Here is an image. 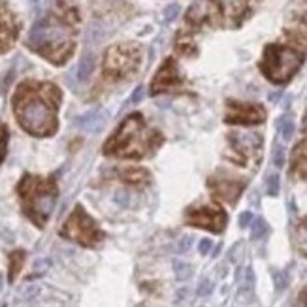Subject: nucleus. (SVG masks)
<instances>
[{
    "instance_id": "f257e3e1",
    "label": "nucleus",
    "mask_w": 307,
    "mask_h": 307,
    "mask_svg": "<svg viewBox=\"0 0 307 307\" xmlns=\"http://www.w3.org/2000/svg\"><path fill=\"white\" fill-rule=\"evenodd\" d=\"M60 98V89L55 83L23 81L13 95V113L19 127L38 138L55 134Z\"/></svg>"
},
{
    "instance_id": "f03ea898",
    "label": "nucleus",
    "mask_w": 307,
    "mask_h": 307,
    "mask_svg": "<svg viewBox=\"0 0 307 307\" xmlns=\"http://www.w3.org/2000/svg\"><path fill=\"white\" fill-rule=\"evenodd\" d=\"M77 12L68 4L60 6L32 26L26 45L53 64H64L76 45Z\"/></svg>"
},
{
    "instance_id": "7ed1b4c3",
    "label": "nucleus",
    "mask_w": 307,
    "mask_h": 307,
    "mask_svg": "<svg viewBox=\"0 0 307 307\" xmlns=\"http://www.w3.org/2000/svg\"><path fill=\"white\" fill-rule=\"evenodd\" d=\"M164 136L157 128L147 127L141 113H130L119 125L115 134L104 143L102 153L117 159H143L162 145Z\"/></svg>"
},
{
    "instance_id": "20e7f679",
    "label": "nucleus",
    "mask_w": 307,
    "mask_h": 307,
    "mask_svg": "<svg viewBox=\"0 0 307 307\" xmlns=\"http://www.w3.org/2000/svg\"><path fill=\"white\" fill-rule=\"evenodd\" d=\"M17 194H19L23 213L38 228H44L57 202L58 189L55 177L25 173L17 185Z\"/></svg>"
},
{
    "instance_id": "39448f33",
    "label": "nucleus",
    "mask_w": 307,
    "mask_h": 307,
    "mask_svg": "<svg viewBox=\"0 0 307 307\" xmlns=\"http://www.w3.org/2000/svg\"><path fill=\"white\" fill-rule=\"evenodd\" d=\"M303 64V53L288 47V45L271 44L264 49V57L260 60V70L269 81L281 85L287 83Z\"/></svg>"
},
{
    "instance_id": "423d86ee",
    "label": "nucleus",
    "mask_w": 307,
    "mask_h": 307,
    "mask_svg": "<svg viewBox=\"0 0 307 307\" xmlns=\"http://www.w3.org/2000/svg\"><path fill=\"white\" fill-rule=\"evenodd\" d=\"M141 63V49L138 44H117L104 55V77L109 81H121L134 76Z\"/></svg>"
},
{
    "instance_id": "0eeeda50",
    "label": "nucleus",
    "mask_w": 307,
    "mask_h": 307,
    "mask_svg": "<svg viewBox=\"0 0 307 307\" xmlns=\"http://www.w3.org/2000/svg\"><path fill=\"white\" fill-rule=\"evenodd\" d=\"M60 236L72 239L83 247H96L104 239V232L98 228L95 219L85 211L81 205H76L70 217L64 221L60 228Z\"/></svg>"
},
{
    "instance_id": "6e6552de",
    "label": "nucleus",
    "mask_w": 307,
    "mask_h": 307,
    "mask_svg": "<svg viewBox=\"0 0 307 307\" xmlns=\"http://www.w3.org/2000/svg\"><path fill=\"white\" fill-rule=\"evenodd\" d=\"M185 221L191 226L196 228H205L209 232H219L224 230L226 226V213L217 207V205H202V207H189L185 211Z\"/></svg>"
},
{
    "instance_id": "1a4fd4ad",
    "label": "nucleus",
    "mask_w": 307,
    "mask_h": 307,
    "mask_svg": "<svg viewBox=\"0 0 307 307\" xmlns=\"http://www.w3.org/2000/svg\"><path fill=\"white\" fill-rule=\"evenodd\" d=\"M223 17V0H194L187 12V23L191 26L219 25Z\"/></svg>"
},
{
    "instance_id": "9d476101",
    "label": "nucleus",
    "mask_w": 307,
    "mask_h": 307,
    "mask_svg": "<svg viewBox=\"0 0 307 307\" xmlns=\"http://www.w3.org/2000/svg\"><path fill=\"white\" fill-rule=\"evenodd\" d=\"M230 141V151H228V159L237 164H247V160L253 159V155L258 157L260 153V145H262V138L258 134H237L232 132L228 136Z\"/></svg>"
},
{
    "instance_id": "9b49d317",
    "label": "nucleus",
    "mask_w": 307,
    "mask_h": 307,
    "mask_svg": "<svg viewBox=\"0 0 307 307\" xmlns=\"http://www.w3.org/2000/svg\"><path fill=\"white\" fill-rule=\"evenodd\" d=\"M266 119V109L258 104H245L228 100L226 104V117L228 125H258Z\"/></svg>"
},
{
    "instance_id": "f8f14e48",
    "label": "nucleus",
    "mask_w": 307,
    "mask_h": 307,
    "mask_svg": "<svg viewBox=\"0 0 307 307\" xmlns=\"http://www.w3.org/2000/svg\"><path fill=\"white\" fill-rule=\"evenodd\" d=\"M185 85L183 76H181L179 68L173 58H168L162 64V68L157 72L153 83H151V95H159V93H168V90H177Z\"/></svg>"
},
{
    "instance_id": "ddd939ff",
    "label": "nucleus",
    "mask_w": 307,
    "mask_h": 307,
    "mask_svg": "<svg viewBox=\"0 0 307 307\" xmlns=\"http://www.w3.org/2000/svg\"><path fill=\"white\" fill-rule=\"evenodd\" d=\"M17 32H19V25L13 17V13L0 0V53L8 51L12 47L17 38Z\"/></svg>"
},
{
    "instance_id": "4468645a",
    "label": "nucleus",
    "mask_w": 307,
    "mask_h": 307,
    "mask_svg": "<svg viewBox=\"0 0 307 307\" xmlns=\"http://www.w3.org/2000/svg\"><path fill=\"white\" fill-rule=\"evenodd\" d=\"M209 189H211V192L217 198L234 204L237 196H239L241 189H243V183L241 181L226 179V177H211L209 179Z\"/></svg>"
},
{
    "instance_id": "2eb2a0df",
    "label": "nucleus",
    "mask_w": 307,
    "mask_h": 307,
    "mask_svg": "<svg viewBox=\"0 0 307 307\" xmlns=\"http://www.w3.org/2000/svg\"><path fill=\"white\" fill-rule=\"evenodd\" d=\"M119 177H121L122 181L130 183V185H145V183H149V179H151L149 172L143 170V168H127V170H121V172H119Z\"/></svg>"
},
{
    "instance_id": "dca6fc26",
    "label": "nucleus",
    "mask_w": 307,
    "mask_h": 307,
    "mask_svg": "<svg viewBox=\"0 0 307 307\" xmlns=\"http://www.w3.org/2000/svg\"><path fill=\"white\" fill-rule=\"evenodd\" d=\"M292 168L301 177H307V141H300L292 153Z\"/></svg>"
},
{
    "instance_id": "f3484780",
    "label": "nucleus",
    "mask_w": 307,
    "mask_h": 307,
    "mask_svg": "<svg viewBox=\"0 0 307 307\" xmlns=\"http://www.w3.org/2000/svg\"><path fill=\"white\" fill-rule=\"evenodd\" d=\"M104 121H106V117L100 111H90V113L83 115L81 119H77V125L81 128H85V130H89V132H95V130L104 127Z\"/></svg>"
},
{
    "instance_id": "a211bd4d",
    "label": "nucleus",
    "mask_w": 307,
    "mask_h": 307,
    "mask_svg": "<svg viewBox=\"0 0 307 307\" xmlns=\"http://www.w3.org/2000/svg\"><path fill=\"white\" fill-rule=\"evenodd\" d=\"M25 251L23 249H17L13 251L12 255H10V275H8V279H10V283L15 281V277L19 275L21 268H23V264H25Z\"/></svg>"
},
{
    "instance_id": "6ab92c4d",
    "label": "nucleus",
    "mask_w": 307,
    "mask_h": 307,
    "mask_svg": "<svg viewBox=\"0 0 307 307\" xmlns=\"http://www.w3.org/2000/svg\"><path fill=\"white\" fill-rule=\"evenodd\" d=\"M93 70H95V57H93L90 53H87V55H83L81 60H79L77 77H79V79H87V77L93 74Z\"/></svg>"
},
{
    "instance_id": "aec40b11",
    "label": "nucleus",
    "mask_w": 307,
    "mask_h": 307,
    "mask_svg": "<svg viewBox=\"0 0 307 307\" xmlns=\"http://www.w3.org/2000/svg\"><path fill=\"white\" fill-rule=\"evenodd\" d=\"M175 47H177V51L181 55H185V57H191V55H196V44H194V40L189 36L185 38L183 34H179V38L175 42Z\"/></svg>"
},
{
    "instance_id": "412c9836",
    "label": "nucleus",
    "mask_w": 307,
    "mask_h": 307,
    "mask_svg": "<svg viewBox=\"0 0 307 307\" xmlns=\"http://www.w3.org/2000/svg\"><path fill=\"white\" fill-rule=\"evenodd\" d=\"M279 130H281V136L285 140H290L294 134V121L290 117H281L279 119Z\"/></svg>"
},
{
    "instance_id": "4be33fe9",
    "label": "nucleus",
    "mask_w": 307,
    "mask_h": 307,
    "mask_svg": "<svg viewBox=\"0 0 307 307\" xmlns=\"http://www.w3.org/2000/svg\"><path fill=\"white\" fill-rule=\"evenodd\" d=\"M266 232H268V224L264 219H255V223L251 226V237L253 239H260V237L266 236Z\"/></svg>"
},
{
    "instance_id": "5701e85b",
    "label": "nucleus",
    "mask_w": 307,
    "mask_h": 307,
    "mask_svg": "<svg viewBox=\"0 0 307 307\" xmlns=\"http://www.w3.org/2000/svg\"><path fill=\"white\" fill-rule=\"evenodd\" d=\"M173 271H175V279H179V281H185L192 275L191 264L185 262H173Z\"/></svg>"
},
{
    "instance_id": "b1692460",
    "label": "nucleus",
    "mask_w": 307,
    "mask_h": 307,
    "mask_svg": "<svg viewBox=\"0 0 307 307\" xmlns=\"http://www.w3.org/2000/svg\"><path fill=\"white\" fill-rule=\"evenodd\" d=\"M298 243L303 253H307V219H303L298 226Z\"/></svg>"
},
{
    "instance_id": "393cba45",
    "label": "nucleus",
    "mask_w": 307,
    "mask_h": 307,
    "mask_svg": "<svg viewBox=\"0 0 307 307\" xmlns=\"http://www.w3.org/2000/svg\"><path fill=\"white\" fill-rule=\"evenodd\" d=\"M6 145H8V127L0 121V162L6 157Z\"/></svg>"
},
{
    "instance_id": "a878e982",
    "label": "nucleus",
    "mask_w": 307,
    "mask_h": 307,
    "mask_svg": "<svg viewBox=\"0 0 307 307\" xmlns=\"http://www.w3.org/2000/svg\"><path fill=\"white\" fill-rule=\"evenodd\" d=\"M266 189H268L269 196H275L277 192H279V175L271 173L268 179H266Z\"/></svg>"
},
{
    "instance_id": "bb28decb",
    "label": "nucleus",
    "mask_w": 307,
    "mask_h": 307,
    "mask_svg": "<svg viewBox=\"0 0 307 307\" xmlns=\"http://www.w3.org/2000/svg\"><path fill=\"white\" fill-rule=\"evenodd\" d=\"M49 266H51V260H49V258L36 260V262H34V275H42V273H45V271L49 269ZM34 275H30L28 279H32Z\"/></svg>"
},
{
    "instance_id": "cd10ccee",
    "label": "nucleus",
    "mask_w": 307,
    "mask_h": 307,
    "mask_svg": "<svg viewBox=\"0 0 307 307\" xmlns=\"http://www.w3.org/2000/svg\"><path fill=\"white\" fill-rule=\"evenodd\" d=\"M177 15H179V4H170V6L164 10V21H166V23L173 21Z\"/></svg>"
},
{
    "instance_id": "c85d7f7f",
    "label": "nucleus",
    "mask_w": 307,
    "mask_h": 307,
    "mask_svg": "<svg viewBox=\"0 0 307 307\" xmlns=\"http://www.w3.org/2000/svg\"><path fill=\"white\" fill-rule=\"evenodd\" d=\"M213 292V283L209 281V279H204V281L200 283V287H198V296H209Z\"/></svg>"
},
{
    "instance_id": "c756f323",
    "label": "nucleus",
    "mask_w": 307,
    "mask_h": 307,
    "mask_svg": "<svg viewBox=\"0 0 307 307\" xmlns=\"http://www.w3.org/2000/svg\"><path fill=\"white\" fill-rule=\"evenodd\" d=\"M273 164H275V166H283V164H285V151H283L281 145H275V147H273Z\"/></svg>"
},
{
    "instance_id": "7c9ffc66",
    "label": "nucleus",
    "mask_w": 307,
    "mask_h": 307,
    "mask_svg": "<svg viewBox=\"0 0 307 307\" xmlns=\"http://www.w3.org/2000/svg\"><path fill=\"white\" fill-rule=\"evenodd\" d=\"M192 245V236H183L177 243V253H187Z\"/></svg>"
},
{
    "instance_id": "2f4dec72",
    "label": "nucleus",
    "mask_w": 307,
    "mask_h": 307,
    "mask_svg": "<svg viewBox=\"0 0 307 307\" xmlns=\"http://www.w3.org/2000/svg\"><path fill=\"white\" fill-rule=\"evenodd\" d=\"M287 273H285V271H281V273H279V271H277L275 273V288L277 290H283V288L287 287Z\"/></svg>"
},
{
    "instance_id": "473e14b6",
    "label": "nucleus",
    "mask_w": 307,
    "mask_h": 307,
    "mask_svg": "<svg viewBox=\"0 0 307 307\" xmlns=\"http://www.w3.org/2000/svg\"><path fill=\"white\" fill-rule=\"evenodd\" d=\"M211 247H213V241H211V239H202V241H200V245H198L200 255H207V253L211 251Z\"/></svg>"
},
{
    "instance_id": "72a5a7b5",
    "label": "nucleus",
    "mask_w": 307,
    "mask_h": 307,
    "mask_svg": "<svg viewBox=\"0 0 307 307\" xmlns=\"http://www.w3.org/2000/svg\"><path fill=\"white\" fill-rule=\"evenodd\" d=\"M292 307H307V287L300 292L298 300H296L294 303H292Z\"/></svg>"
},
{
    "instance_id": "f704fd0d",
    "label": "nucleus",
    "mask_w": 307,
    "mask_h": 307,
    "mask_svg": "<svg viewBox=\"0 0 307 307\" xmlns=\"http://www.w3.org/2000/svg\"><path fill=\"white\" fill-rule=\"evenodd\" d=\"M251 221H253V213H251V211H245V213H241V215H239V226H241V228L249 226Z\"/></svg>"
},
{
    "instance_id": "c9c22d12",
    "label": "nucleus",
    "mask_w": 307,
    "mask_h": 307,
    "mask_svg": "<svg viewBox=\"0 0 307 307\" xmlns=\"http://www.w3.org/2000/svg\"><path fill=\"white\" fill-rule=\"evenodd\" d=\"M115 202L121 205V207H127V205H128V194L125 191L117 192V194H115Z\"/></svg>"
},
{
    "instance_id": "e433bc0d",
    "label": "nucleus",
    "mask_w": 307,
    "mask_h": 307,
    "mask_svg": "<svg viewBox=\"0 0 307 307\" xmlns=\"http://www.w3.org/2000/svg\"><path fill=\"white\" fill-rule=\"evenodd\" d=\"M141 96H143V87H138V89L134 90V95L130 96V102L132 104H138L141 100Z\"/></svg>"
},
{
    "instance_id": "4c0bfd02",
    "label": "nucleus",
    "mask_w": 307,
    "mask_h": 307,
    "mask_svg": "<svg viewBox=\"0 0 307 307\" xmlns=\"http://www.w3.org/2000/svg\"><path fill=\"white\" fill-rule=\"evenodd\" d=\"M38 292H40V288H38V287H30V288H26L25 292H23V296H25V298H32V296L38 294Z\"/></svg>"
},
{
    "instance_id": "58836bf2",
    "label": "nucleus",
    "mask_w": 307,
    "mask_h": 307,
    "mask_svg": "<svg viewBox=\"0 0 307 307\" xmlns=\"http://www.w3.org/2000/svg\"><path fill=\"white\" fill-rule=\"evenodd\" d=\"M251 2H253V0H239V8H237V10H239V12H241V10H249Z\"/></svg>"
},
{
    "instance_id": "ea45409f",
    "label": "nucleus",
    "mask_w": 307,
    "mask_h": 307,
    "mask_svg": "<svg viewBox=\"0 0 307 307\" xmlns=\"http://www.w3.org/2000/svg\"><path fill=\"white\" fill-rule=\"evenodd\" d=\"M303 130L307 132V115H305V119H303Z\"/></svg>"
},
{
    "instance_id": "a19ab883",
    "label": "nucleus",
    "mask_w": 307,
    "mask_h": 307,
    "mask_svg": "<svg viewBox=\"0 0 307 307\" xmlns=\"http://www.w3.org/2000/svg\"><path fill=\"white\" fill-rule=\"evenodd\" d=\"M0 290H2V273H0Z\"/></svg>"
}]
</instances>
